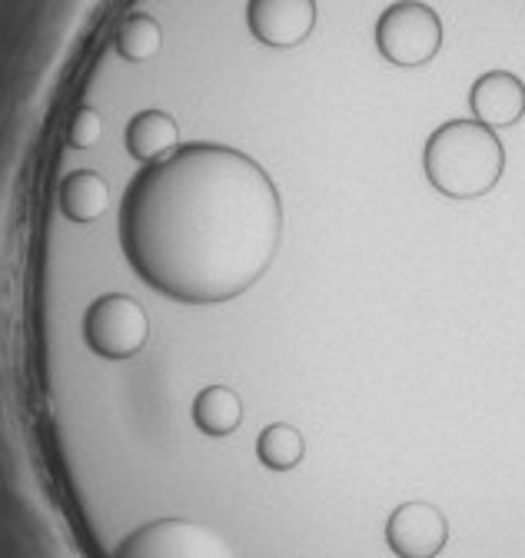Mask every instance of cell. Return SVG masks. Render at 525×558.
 Listing matches in <instances>:
<instances>
[{"mask_svg": "<svg viewBox=\"0 0 525 558\" xmlns=\"http://www.w3.org/2000/svg\"><path fill=\"white\" fill-rule=\"evenodd\" d=\"M280 236L277 183L223 144H190L150 163L130 183L120 217L130 266L186 306L243 296L273 266Z\"/></svg>", "mask_w": 525, "mask_h": 558, "instance_id": "6da1fadb", "label": "cell"}, {"mask_svg": "<svg viewBox=\"0 0 525 558\" xmlns=\"http://www.w3.org/2000/svg\"><path fill=\"white\" fill-rule=\"evenodd\" d=\"M113 558H236L233 545L196 519H157L130 532Z\"/></svg>", "mask_w": 525, "mask_h": 558, "instance_id": "277c9868", "label": "cell"}, {"mask_svg": "<svg viewBox=\"0 0 525 558\" xmlns=\"http://www.w3.org/2000/svg\"><path fill=\"white\" fill-rule=\"evenodd\" d=\"M423 170L442 196L479 199L502 180L505 147L479 120H449L426 140Z\"/></svg>", "mask_w": 525, "mask_h": 558, "instance_id": "7a4b0ae2", "label": "cell"}, {"mask_svg": "<svg viewBox=\"0 0 525 558\" xmlns=\"http://www.w3.org/2000/svg\"><path fill=\"white\" fill-rule=\"evenodd\" d=\"M163 47V31L150 14H134L126 17L117 31V53L130 63H147L160 53Z\"/></svg>", "mask_w": 525, "mask_h": 558, "instance_id": "4fadbf2b", "label": "cell"}, {"mask_svg": "<svg viewBox=\"0 0 525 558\" xmlns=\"http://www.w3.org/2000/svg\"><path fill=\"white\" fill-rule=\"evenodd\" d=\"M376 47L392 66H426L442 47V21L423 0H396L376 21Z\"/></svg>", "mask_w": 525, "mask_h": 558, "instance_id": "3957f363", "label": "cell"}, {"mask_svg": "<svg viewBox=\"0 0 525 558\" xmlns=\"http://www.w3.org/2000/svg\"><path fill=\"white\" fill-rule=\"evenodd\" d=\"M469 107L483 126H512L525 113V84L509 70H489L473 84Z\"/></svg>", "mask_w": 525, "mask_h": 558, "instance_id": "ba28073f", "label": "cell"}, {"mask_svg": "<svg viewBox=\"0 0 525 558\" xmlns=\"http://www.w3.org/2000/svg\"><path fill=\"white\" fill-rule=\"evenodd\" d=\"M126 150L141 163H160L180 150V126L167 110H144L126 126Z\"/></svg>", "mask_w": 525, "mask_h": 558, "instance_id": "9c48e42d", "label": "cell"}, {"mask_svg": "<svg viewBox=\"0 0 525 558\" xmlns=\"http://www.w3.org/2000/svg\"><path fill=\"white\" fill-rule=\"evenodd\" d=\"M84 339L100 360H130L150 339V319L134 296L107 293L84 316Z\"/></svg>", "mask_w": 525, "mask_h": 558, "instance_id": "5b68a950", "label": "cell"}, {"mask_svg": "<svg viewBox=\"0 0 525 558\" xmlns=\"http://www.w3.org/2000/svg\"><path fill=\"white\" fill-rule=\"evenodd\" d=\"M110 206V186L94 170H77L60 186V209L74 223H97Z\"/></svg>", "mask_w": 525, "mask_h": 558, "instance_id": "30bf717a", "label": "cell"}, {"mask_svg": "<svg viewBox=\"0 0 525 558\" xmlns=\"http://www.w3.org/2000/svg\"><path fill=\"white\" fill-rule=\"evenodd\" d=\"M246 24L259 44L296 47L316 27V0H246Z\"/></svg>", "mask_w": 525, "mask_h": 558, "instance_id": "8992f818", "label": "cell"}, {"mask_svg": "<svg viewBox=\"0 0 525 558\" xmlns=\"http://www.w3.org/2000/svg\"><path fill=\"white\" fill-rule=\"evenodd\" d=\"M256 456L267 469H277V472H286V469H296L306 456V439L296 426H286V423H277V426H267L259 433V442H256Z\"/></svg>", "mask_w": 525, "mask_h": 558, "instance_id": "7c38bea8", "label": "cell"}, {"mask_svg": "<svg viewBox=\"0 0 525 558\" xmlns=\"http://www.w3.org/2000/svg\"><path fill=\"white\" fill-rule=\"evenodd\" d=\"M386 542L400 558H436L449 542V522L429 502H406L389 515Z\"/></svg>", "mask_w": 525, "mask_h": 558, "instance_id": "52a82bcc", "label": "cell"}, {"mask_svg": "<svg viewBox=\"0 0 525 558\" xmlns=\"http://www.w3.org/2000/svg\"><path fill=\"white\" fill-rule=\"evenodd\" d=\"M100 136H103V120L94 107H81L68 126V144L74 150H90L100 144Z\"/></svg>", "mask_w": 525, "mask_h": 558, "instance_id": "5bb4252c", "label": "cell"}, {"mask_svg": "<svg viewBox=\"0 0 525 558\" xmlns=\"http://www.w3.org/2000/svg\"><path fill=\"white\" fill-rule=\"evenodd\" d=\"M193 423L200 433L223 439L240 429L243 423V402L230 386H207L193 399Z\"/></svg>", "mask_w": 525, "mask_h": 558, "instance_id": "8fae6325", "label": "cell"}]
</instances>
